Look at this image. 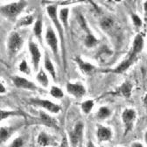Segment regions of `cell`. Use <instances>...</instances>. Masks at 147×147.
<instances>
[{"instance_id": "1", "label": "cell", "mask_w": 147, "mask_h": 147, "mask_svg": "<svg viewBox=\"0 0 147 147\" xmlns=\"http://www.w3.org/2000/svg\"><path fill=\"white\" fill-rule=\"evenodd\" d=\"M26 5V3L24 1H20L18 3H13L11 5H5L4 7H1V11L2 13L10 18H14L17 15H18L21 11L23 10V8Z\"/></svg>"}, {"instance_id": "2", "label": "cell", "mask_w": 147, "mask_h": 147, "mask_svg": "<svg viewBox=\"0 0 147 147\" xmlns=\"http://www.w3.org/2000/svg\"><path fill=\"white\" fill-rule=\"evenodd\" d=\"M136 118V112L134 109H126L122 114V120L124 123L125 131L124 134L126 135L129 131H131L134 125V121Z\"/></svg>"}, {"instance_id": "3", "label": "cell", "mask_w": 147, "mask_h": 147, "mask_svg": "<svg viewBox=\"0 0 147 147\" xmlns=\"http://www.w3.org/2000/svg\"><path fill=\"white\" fill-rule=\"evenodd\" d=\"M22 45H23V40L20 36V34L17 32L11 33V35L9 38V41H8V49L10 53H16L17 52L20 50V48L22 47Z\"/></svg>"}, {"instance_id": "4", "label": "cell", "mask_w": 147, "mask_h": 147, "mask_svg": "<svg viewBox=\"0 0 147 147\" xmlns=\"http://www.w3.org/2000/svg\"><path fill=\"white\" fill-rule=\"evenodd\" d=\"M83 137V123L82 122H79L76 124L74 131L70 133V139L72 144L77 146L82 141Z\"/></svg>"}, {"instance_id": "5", "label": "cell", "mask_w": 147, "mask_h": 147, "mask_svg": "<svg viewBox=\"0 0 147 147\" xmlns=\"http://www.w3.org/2000/svg\"><path fill=\"white\" fill-rule=\"evenodd\" d=\"M46 40H47V43L48 44V46L50 47L51 50L54 53V55L57 57L58 40L56 38V35H55L54 32L53 31V29L50 26L47 27V34H46Z\"/></svg>"}, {"instance_id": "6", "label": "cell", "mask_w": 147, "mask_h": 147, "mask_svg": "<svg viewBox=\"0 0 147 147\" xmlns=\"http://www.w3.org/2000/svg\"><path fill=\"white\" fill-rule=\"evenodd\" d=\"M29 50H30V53H31L32 60V65H33L34 71H38L40 61V57H41L40 51L39 47H37V45L33 42H30Z\"/></svg>"}, {"instance_id": "7", "label": "cell", "mask_w": 147, "mask_h": 147, "mask_svg": "<svg viewBox=\"0 0 147 147\" xmlns=\"http://www.w3.org/2000/svg\"><path fill=\"white\" fill-rule=\"evenodd\" d=\"M31 102H32V103L40 105V106L45 108L46 109H47L48 111H50L52 113H58L61 110V107L59 105L53 103L47 100H38L37 99V100H32Z\"/></svg>"}, {"instance_id": "8", "label": "cell", "mask_w": 147, "mask_h": 147, "mask_svg": "<svg viewBox=\"0 0 147 147\" xmlns=\"http://www.w3.org/2000/svg\"><path fill=\"white\" fill-rule=\"evenodd\" d=\"M47 12H48V15L50 16L51 20H53V24L55 25V26H56L59 33L61 34V39L62 40V43H63V35H62V28H61V26L59 22V20L57 18V10H56V6L54 5H49L47 6Z\"/></svg>"}, {"instance_id": "9", "label": "cell", "mask_w": 147, "mask_h": 147, "mask_svg": "<svg viewBox=\"0 0 147 147\" xmlns=\"http://www.w3.org/2000/svg\"><path fill=\"white\" fill-rule=\"evenodd\" d=\"M67 89L68 91V93H70L72 96H76L77 98L82 97L85 94V88L82 84L79 83H67Z\"/></svg>"}, {"instance_id": "10", "label": "cell", "mask_w": 147, "mask_h": 147, "mask_svg": "<svg viewBox=\"0 0 147 147\" xmlns=\"http://www.w3.org/2000/svg\"><path fill=\"white\" fill-rule=\"evenodd\" d=\"M12 81H13V83L15 84V86L18 88H26V89H32V90L36 89V86L32 82H29L28 80H26L23 77L14 76V77H12Z\"/></svg>"}, {"instance_id": "11", "label": "cell", "mask_w": 147, "mask_h": 147, "mask_svg": "<svg viewBox=\"0 0 147 147\" xmlns=\"http://www.w3.org/2000/svg\"><path fill=\"white\" fill-rule=\"evenodd\" d=\"M144 47V40H143V37L140 34H138L133 41V45H132V50H131V53L130 55V57L135 59L137 54L138 53H140L142 51Z\"/></svg>"}, {"instance_id": "12", "label": "cell", "mask_w": 147, "mask_h": 147, "mask_svg": "<svg viewBox=\"0 0 147 147\" xmlns=\"http://www.w3.org/2000/svg\"><path fill=\"white\" fill-rule=\"evenodd\" d=\"M96 135H97V138L100 142L108 141L112 137V131L109 128L98 125Z\"/></svg>"}, {"instance_id": "13", "label": "cell", "mask_w": 147, "mask_h": 147, "mask_svg": "<svg viewBox=\"0 0 147 147\" xmlns=\"http://www.w3.org/2000/svg\"><path fill=\"white\" fill-rule=\"evenodd\" d=\"M134 60H135V59L130 57L129 59H127V60L123 61V62H121L115 69H113V70H109V72L116 73V74H122V73L125 72L129 67H130L132 65Z\"/></svg>"}, {"instance_id": "14", "label": "cell", "mask_w": 147, "mask_h": 147, "mask_svg": "<svg viewBox=\"0 0 147 147\" xmlns=\"http://www.w3.org/2000/svg\"><path fill=\"white\" fill-rule=\"evenodd\" d=\"M54 143V139L51 136L47 135L46 132H41L38 137V144L42 147L51 145Z\"/></svg>"}, {"instance_id": "15", "label": "cell", "mask_w": 147, "mask_h": 147, "mask_svg": "<svg viewBox=\"0 0 147 147\" xmlns=\"http://www.w3.org/2000/svg\"><path fill=\"white\" fill-rule=\"evenodd\" d=\"M40 117L41 121H42L46 125H47V126H49V127H53V128H56V129L58 128L56 121H55L53 117H51L49 115L46 114V113L43 112V111H40Z\"/></svg>"}, {"instance_id": "16", "label": "cell", "mask_w": 147, "mask_h": 147, "mask_svg": "<svg viewBox=\"0 0 147 147\" xmlns=\"http://www.w3.org/2000/svg\"><path fill=\"white\" fill-rule=\"evenodd\" d=\"M131 90H132V84L130 82H125L119 88V93L124 97L129 98L131 95Z\"/></svg>"}, {"instance_id": "17", "label": "cell", "mask_w": 147, "mask_h": 147, "mask_svg": "<svg viewBox=\"0 0 147 147\" xmlns=\"http://www.w3.org/2000/svg\"><path fill=\"white\" fill-rule=\"evenodd\" d=\"M76 61H77V63H78V65L80 67V69L84 74H89L92 71H94V69H95V67L93 65L82 61V60L80 59V58H76Z\"/></svg>"}, {"instance_id": "18", "label": "cell", "mask_w": 147, "mask_h": 147, "mask_svg": "<svg viewBox=\"0 0 147 147\" xmlns=\"http://www.w3.org/2000/svg\"><path fill=\"white\" fill-rule=\"evenodd\" d=\"M33 31H34L35 36L39 39L40 42L42 44V38H41V34H42V24H41V20H37V22L35 23Z\"/></svg>"}, {"instance_id": "19", "label": "cell", "mask_w": 147, "mask_h": 147, "mask_svg": "<svg viewBox=\"0 0 147 147\" xmlns=\"http://www.w3.org/2000/svg\"><path fill=\"white\" fill-rule=\"evenodd\" d=\"M44 64H45V67H46V69L49 72V74L50 75L53 76V79H55V71H54V67H53V64H52V62H51V61H50V59H49V57H48V55L47 54L46 55V57H45V61H44Z\"/></svg>"}, {"instance_id": "20", "label": "cell", "mask_w": 147, "mask_h": 147, "mask_svg": "<svg viewBox=\"0 0 147 147\" xmlns=\"http://www.w3.org/2000/svg\"><path fill=\"white\" fill-rule=\"evenodd\" d=\"M11 129L1 127V130H0V139H1V143L7 141L8 138L11 137Z\"/></svg>"}, {"instance_id": "21", "label": "cell", "mask_w": 147, "mask_h": 147, "mask_svg": "<svg viewBox=\"0 0 147 147\" xmlns=\"http://www.w3.org/2000/svg\"><path fill=\"white\" fill-rule=\"evenodd\" d=\"M37 80L38 82L44 87H47L48 85V79H47V76H46V74L44 73L43 70H40V72L38 74V76H37Z\"/></svg>"}, {"instance_id": "22", "label": "cell", "mask_w": 147, "mask_h": 147, "mask_svg": "<svg viewBox=\"0 0 147 147\" xmlns=\"http://www.w3.org/2000/svg\"><path fill=\"white\" fill-rule=\"evenodd\" d=\"M110 114L109 109L106 107H101L98 110V113H97V117L100 119H105L107 118Z\"/></svg>"}, {"instance_id": "23", "label": "cell", "mask_w": 147, "mask_h": 147, "mask_svg": "<svg viewBox=\"0 0 147 147\" xmlns=\"http://www.w3.org/2000/svg\"><path fill=\"white\" fill-rule=\"evenodd\" d=\"M50 93H51V95H52L53 97H55V98H62L63 96H64L62 90L60 89L58 87H55V86H53V87L51 88Z\"/></svg>"}, {"instance_id": "24", "label": "cell", "mask_w": 147, "mask_h": 147, "mask_svg": "<svg viewBox=\"0 0 147 147\" xmlns=\"http://www.w3.org/2000/svg\"><path fill=\"white\" fill-rule=\"evenodd\" d=\"M96 43H97V40L91 33H88V36L86 37V39H85V44H86V46L88 47H91L95 46Z\"/></svg>"}, {"instance_id": "25", "label": "cell", "mask_w": 147, "mask_h": 147, "mask_svg": "<svg viewBox=\"0 0 147 147\" xmlns=\"http://www.w3.org/2000/svg\"><path fill=\"white\" fill-rule=\"evenodd\" d=\"M93 106H94V102H93V101H86V102H84L82 104V110H83V112L85 113V114H88L90 111H91V109H92V108H93Z\"/></svg>"}, {"instance_id": "26", "label": "cell", "mask_w": 147, "mask_h": 147, "mask_svg": "<svg viewBox=\"0 0 147 147\" xmlns=\"http://www.w3.org/2000/svg\"><path fill=\"white\" fill-rule=\"evenodd\" d=\"M67 17H68V9L67 8L61 9L60 12V18L66 27H67Z\"/></svg>"}, {"instance_id": "27", "label": "cell", "mask_w": 147, "mask_h": 147, "mask_svg": "<svg viewBox=\"0 0 147 147\" xmlns=\"http://www.w3.org/2000/svg\"><path fill=\"white\" fill-rule=\"evenodd\" d=\"M33 21V18L32 16H26L24 18H22L21 20L18 21V26H29L32 23Z\"/></svg>"}, {"instance_id": "28", "label": "cell", "mask_w": 147, "mask_h": 147, "mask_svg": "<svg viewBox=\"0 0 147 147\" xmlns=\"http://www.w3.org/2000/svg\"><path fill=\"white\" fill-rule=\"evenodd\" d=\"M112 25H113L112 20H110V18H103V20L101 21V26H102V27L104 30L109 29L110 27L112 26Z\"/></svg>"}, {"instance_id": "29", "label": "cell", "mask_w": 147, "mask_h": 147, "mask_svg": "<svg viewBox=\"0 0 147 147\" xmlns=\"http://www.w3.org/2000/svg\"><path fill=\"white\" fill-rule=\"evenodd\" d=\"M1 120L7 118L10 116H15V115H18L20 112L18 111H5V110H1Z\"/></svg>"}, {"instance_id": "30", "label": "cell", "mask_w": 147, "mask_h": 147, "mask_svg": "<svg viewBox=\"0 0 147 147\" xmlns=\"http://www.w3.org/2000/svg\"><path fill=\"white\" fill-rule=\"evenodd\" d=\"M20 70L21 72L25 73V74H27V75H29V74H30V68H29V67H28V65H27V63H26V61L25 60L21 61V63L20 65Z\"/></svg>"}, {"instance_id": "31", "label": "cell", "mask_w": 147, "mask_h": 147, "mask_svg": "<svg viewBox=\"0 0 147 147\" xmlns=\"http://www.w3.org/2000/svg\"><path fill=\"white\" fill-rule=\"evenodd\" d=\"M23 144H24V141L22 138H17L12 141L10 147H22Z\"/></svg>"}, {"instance_id": "32", "label": "cell", "mask_w": 147, "mask_h": 147, "mask_svg": "<svg viewBox=\"0 0 147 147\" xmlns=\"http://www.w3.org/2000/svg\"><path fill=\"white\" fill-rule=\"evenodd\" d=\"M132 20H133V24L137 27H139V26H142V20H141V18L138 15H136V14L132 15Z\"/></svg>"}, {"instance_id": "33", "label": "cell", "mask_w": 147, "mask_h": 147, "mask_svg": "<svg viewBox=\"0 0 147 147\" xmlns=\"http://www.w3.org/2000/svg\"><path fill=\"white\" fill-rule=\"evenodd\" d=\"M78 20H79V22H80L81 26H82V28H84L85 30H87V31H88V29L87 28L86 22H85V20H84V18H82V16H79V17H78Z\"/></svg>"}, {"instance_id": "34", "label": "cell", "mask_w": 147, "mask_h": 147, "mask_svg": "<svg viewBox=\"0 0 147 147\" xmlns=\"http://www.w3.org/2000/svg\"><path fill=\"white\" fill-rule=\"evenodd\" d=\"M61 147H68V144H67V140L66 138H64L62 139V142H61Z\"/></svg>"}, {"instance_id": "35", "label": "cell", "mask_w": 147, "mask_h": 147, "mask_svg": "<svg viewBox=\"0 0 147 147\" xmlns=\"http://www.w3.org/2000/svg\"><path fill=\"white\" fill-rule=\"evenodd\" d=\"M131 147H144V146L139 142H134V143H132Z\"/></svg>"}, {"instance_id": "36", "label": "cell", "mask_w": 147, "mask_h": 147, "mask_svg": "<svg viewBox=\"0 0 147 147\" xmlns=\"http://www.w3.org/2000/svg\"><path fill=\"white\" fill-rule=\"evenodd\" d=\"M87 147H96V146H95V144H93V142H92V141H88V143L87 144Z\"/></svg>"}, {"instance_id": "37", "label": "cell", "mask_w": 147, "mask_h": 147, "mask_svg": "<svg viewBox=\"0 0 147 147\" xmlns=\"http://www.w3.org/2000/svg\"><path fill=\"white\" fill-rule=\"evenodd\" d=\"M0 87H1V93H5V86L1 83V85H0Z\"/></svg>"}, {"instance_id": "38", "label": "cell", "mask_w": 147, "mask_h": 147, "mask_svg": "<svg viewBox=\"0 0 147 147\" xmlns=\"http://www.w3.org/2000/svg\"><path fill=\"white\" fill-rule=\"evenodd\" d=\"M144 7L145 13L147 14V1H145V2H144Z\"/></svg>"}, {"instance_id": "39", "label": "cell", "mask_w": 147, "mask_h": 147, "mask_svg": "<svg viewBox=\"0 0 147 147\" xmlns=\"http://www.w3.org/2000/svg\"><path fill=\"white\" fill-rule=\"evenodd\" d=\"M144 105L147 107V95L145 96V97H144Z\"/></svg>"}, {"instance_id": "40", "label": "cell", "mask_w": 147, "mask_h": 147, "mask_svg": "<svg viewBox=\"0 0 147 147\" xmlns=\"http://www.w3.org/2000/svg\"><path fill=\"white\" fill-rule=\"evenodd\" d=\"M144 141H145V143H146V144H147V131H146V132L144 133Z\"/></svg>"}]
</instances>
